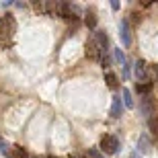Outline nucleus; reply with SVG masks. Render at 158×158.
<instances>
[{"label": "nucleus", "mask_w": 158, "mask_h": 158, "mask_svg": "<svg viewBox=\"0 0 158 158\" xmlns=\"http://www.w3.org/2000/svg\"><path fill=\"white\" fill-rule=\"evenodd\" d=\"M15 31H17V23H15V19H12L10 15H6L4 19H0V45L2 47L10 45Z\"/></svg>", "instance_id": "obj_1"}, {"label": "nucleus", "mask_w": 158, "mask_h": 158, "mask_svg": "<svg viewBox=\"0 0 158 158\" xmlns=\"http://www.w3.org/2000/svg\"><path fill=\"white\" fill-rule=\"evenodd\" d=\"M101 148L107 154H117L119 152V140L115 135H103L101 138Z\"/></svg>", "instance_id": "obj_2"}, {"label": "nucleus", "mask_w": 158, "mask_h": 158, "mask_svg": "<svg viewBox=\"0 0 158 158\" xmlns=\"http://www.w3.org/2000/svg\"><path fill=\"white\" fill-rule=\"evenodd\" d=\"M94 43L99 45V49H101V56H105L107 53V49H109V37H107V33L105 31H94Z\"/></svg>", "instance_id": "obj_3"}, {"label": "nucleus", "mask_w": 158, "mask_h": 158, "mask_svg": "<svg viewBox=\"0 0 158 158\" xmlns=\"http://www.w3.org/2000/svg\"><path fill=\"white\" fill-rule=\"evenodd\" d=\"M113 56H115V62L121 66L123 78H127V76H129V68H127V58H125V53H123L121 49H113Z\"/></svg>", "instance_id": "obj_4"}, {"label": "nucleus", "mask_w": 158, "mask_h": 158, "mask_svg": "<svg viewBox=\"0 0 158 158\" xmlns=\"http://www.w3.org/2000/svg\"><path fill=\"white\" fill-rule=\"evenodd\" d=\"M119 37H121L125 47L131 45V33H129V23L127 21H121V23H119Z\"/></svg>", "instance_id": "obj_5"}, {"label": "nucleus", "mask_w": 158, "mask_h": 158, "mask_svg": "<svg viewBox=\"0 0 158 158\" xmlns=\"http://www.w3.org/2000/svg\"><path fill=\"white\" fill-rule=\"evenodd\" d=\"M138 152L140 154H150L152 152V142H150V138H148L146 134H142L140 140H138Z\"/></svg>", "instance_id": "obj_6"}, {"label": "nucleus", "mask_w": 158, "mask_h": 158, "mask_svg": "<svg viewBox=\"0 0 158 158\" xmlns=\"http://www.w3.org/2000/svg\"><path fill=\"white\" fill-rule=\"evenodd\" d=\"M134 72H135V78L140 82H144L148 78V70H146V62L144 60H138L135 62V68H134Z\"/></svg>", "instance_id": "obj_7"}, {"label": "nucleus", "mask_w": 158, "mask_h": 158, "mask_svg": "<svg viewBox=\"0 0 158 158\" xmlns=\"http://www.w3.org/2000/svg\"><path fill=\"white\" fill-rule=\"evenodd\" d=\"M86 58H90V60H99L101 58V49H99V45L94 43V39L86 41Z\"/></svg>", "instance_id": "obj_8"}, {"label": "nucleus", "mask_w": 158, "mask_h": 158, "mask_svg": "<svg viewBox=\"0 0 158 158\" xmlns=\"http://www.w3.org/2000/svg\"><path fill=\"white\" fill-rule=\"evenodd\" d=\"M8 158H29V152L23 146H12L8 152Z\"/></svg>", "instance_id": "obj_9"}, {"label": "nucleus", "mask_w": 158, "mask_h": 158, "mask_svg": "<svg viewBox=\"0 0 158 158\" xmlns=\"http://www.w3.org/2000/svg\"><path fill=\"white\" fill-rule=\"evenodd\" d=\"M121 111H123V103L119 97H115L111 105V117H121Z\"/></svg>", "instance_id": "obj_10"}, {"label": "nucleus", "mask_w": 158, "mask_h": 158, "mask_svg": "<svg viewBox=\"0 0 158 158\" xmlns=\"http://www.w3.org/2000/svg\"><path fill=\"white\" fill-rule=\"evenodd\" d=\"M121 97H123V107H127V109H134V99H131V93H129V88H123L121 90Z\"/></svg>", "instance_id": "obj_11"}, {"label": "nucleus", "mask_w": 158, "mask_h": 158, "mask_svg": "<svg viewBox=\"0 0 158 158\" xmlns=\"http://www.w3.org/2000/svg\"><path fill=\"white\" fill-rule=\"evenodd\" d=\"M148 127H150V131H152L154 140H158V115H152V117L148 119Z\"/></svg>", "instance_id": "obj_12"}, {"label": "nucleus", "mask_w": 158, "mask_h": 158, "mask_svg": "<svg viewBox=\"0 0 158 158\" xmlns=\"http://www.w3.org/2000/svg\"><path fill=\"white\" fill-rule=\"evenodd\" d=\"M105 82H107V86L113 88V90H115V88H117V84H119L117 76H115L113 72H107V74H105Z\"/></svg>", "instance_id": "obj_13"}, {"label": "nucleus", "mask_w": 158, "mask_h": 158, "mask_svg": "<svg viewBox=\"0 0 158 158\" xmlns=\"http://www.w3.org/2000/svg\"><path fill=\"white\" fill-rule=\"evenodd\" d=\"M86 27L88 29H94V27H97V17H94V12H88L86 15Z\"/></svg>", "instance_id": "obj_14"}, {"label": "nucleus", "mask_w": 158, "mask_h": 158, "mask_svg": "<svg viewBox=\"0 0 158 158\" xmlns=\"http://www.w3.org/2000/svg\"><path fill=\"white\" fill-rule=\"evenodd\" d=\"M142 111H144V115H152V107H150V99H144V105H142Z\"/></svg>", "instance_id": "obj_15"}, {"label": "nucleus", "mask_w": 158, "mask_h": 158, "mask_svg": "<svg viewBox=\"0 0 158 158\" xmlns=\"http://www.w3.org/2000/svg\"><path fill=\"white\" fill-rule=\"evenodd\" d=\"M86 158H105V154H101L97 148H90V150H88V154H86Z\"/></svg>", "instance_id": "obj_16"}, {"label": "nucleus", "mask_w": 158, "mask_h": 158, "mask_svg": "<svg viewBox=\"0 0 158 158\" xmlns=\"http://www.w3.org/2000/svg\"><path fill=\"white\" fill-rule=\"evenodd\" d=\"M150 88H152V82H148V84H138V93L146 94V93H150Z\"/></svg>", "instance_id": "obj_17"}, {"label": "nucleus", "mask_w": 158, "mask_h": 158, "mask_svg": "<svg viewBox=\"0 0 158 158\" xmlns=\"http://www.w3.org/2000/svg\"><path fill=\"white\" fill-rule=\"evenodd\" d=\"M152 74H154V80L158 82V64H156V66H152Z\"/></svg>", "instance_id": "obj_18"}, {"label": "nucleus", "mask_w": 158, "mask_h": 158, "mask_svg": "<svg viewBox=\"0 0 158 158\" xmlns=\"http://www.w3.org/2000/svg\"><path fill=\"white\" fill-rule=\"evenodd\" d=\"M4 146H6V142L2 140V138H0V152H2V150H4Z\"/></svg>", "instance_id": "obj_19"}, {"label": "nucleus", "mask_w": 158, "mask_h": 158, "mask_svg": "<svg viewBox=\"0 0 158 158\" xmlns=\"http://www.w3.org/2000/svg\"><path fill=\"white\" fill-rule=\"evenodd\" d=\"M131 158H140V156H138V154H131Z\"/></svg>", "instance_id": "obj_20"}, {"label": "nucleus", "mask_w": 158, "mask_h": 158, "mask_svg": "<svg viewBox=\"0 0 158 158\" xmlns=\"http://www.w3.org/2000/svg\"><path fill=\"white\" fill-rule=\"evenodd\" d=\"M47 158H53V156H47Z\"/></svg>", "instance_id": "obj_21"}, {"label": "nucleus", "mask_w": 158, "mask_h": 158, "mask_svg": "<svg viewBox=\"0 0 158 158\" xmlns=\"http://www.w3.org/2000/svg\"><path fill=\"white\" fill-rule=\"evenodd\" d=\"M33 158H39V156H33Z\"/></svg>", "instance_id": "obj_22"}, {"label": "nucleus", "mask_w": 158, "mask_h": 158, "mask_svg": "<svg viewBox=\"0 0 158 158\" xmlns=\"http://www.w3.org/2000/svg\"><path fill=\"white\" fill-rule=\"evenodd\" d=\"M82 158H86V156H82Z\"/></svg>", "instance_id": "obj_23"}]
</instances>
